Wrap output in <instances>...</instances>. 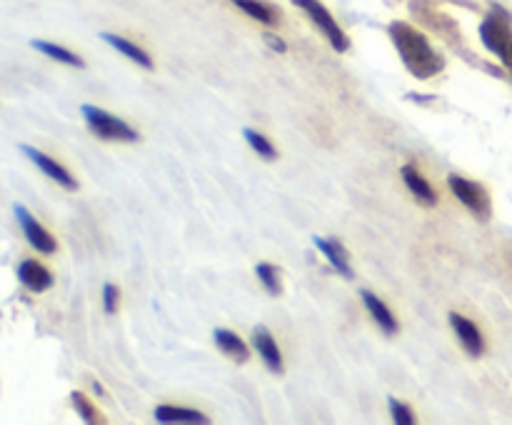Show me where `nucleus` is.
<instances>
[{"instance_id":"b1692460","label":"nucleus","mask_w":512,"mask_h":425,"mask_svg":"<svg viewBox=\"0 0 512 425\" xmlns=\"http://www.w3.org/2000/svg\"><path fill=\"white\" fill-rule=\"evenodd\" d=\"M265 40H268L270 45H273L275 50H278V53H285V43L280 38H275V35H270V33H265Z\"/></svg>"},{"instance_id":"5701e85b","label":"nucleus","mask_w":512,"mask_h":425,"mask_svg":"<svg viewBox=\"0 0 512 425\" xmlns=\"http://www.w3.org/2000/svg\"><path fill=\"white\" fill-rule=\"evenodd\" d=\"M118 288H115V285H110V283H105L103 285V308H105V313H115V308H118Z\"/></svg>"},{"instance_id":"412c9836","label":"nucleus","mask_w":512,"mask_h":425,"mask_svg":"<svg viewBox=\"0 0 512 425\" xmlns=\"http://www.w3.org/2000/svg\"><path fill=\"white\" fill-rule=\"evenodd\" d=\"M70 400H73V405H75V410H78L80 413V418L85 420V423H98V410L93 408V403H90L88 398H85L83 393H78V390H75V393H70Z\"/></svg>"},{"instance_id":"9b49d317","label":"nucleus","mask_w":512,"mask_h":425,"mask_svg":"<svg viewBox=\"0 0 512 425\" xmlns=\"http://www.w3.org/2000/svg\"><path fill=\"white\" fill-rule=\"evenodd\" d=\"M313 243L318 245V250L320 253L325 255V258H328V263L333 265L335 270H338L340 275H343V278H353V268H350V263H348V253H345V248L340 243H335V240H328V238H318V235H315L313 238Z\"/></svg>"},{"instance_id":"4468645a","label":"nucleus","mask_w":512,"mask_h":425,"mask_svg":"<svg viewBox=\"0 0 512 425\" xmlns=\"http://www.w3.org/2000/svg\"><path fill=\"white\" fill-rule=\"evenodd\" d=\"M155 420L158 423H208V418L200 410L175 408V405H158L155 408Z\"/></svg>"},{"instance_id":"6ab92c4d","label":"nucleus","mask_w":512,"mask_h":425,"mask_svg":"<svg viewBox=\"0 0 512 425\" xmlns=\"http://www.w3.org/2000/svg\"><path fill=\"white\" fill-rule=\"evenodd\" d=\"M233 3L238 5V8L243 10V13H248L250 18L260 20V23H265V25H273L275 23V15L270 13V10L265 8L263 3H258V0H233Z\"/></svg>"},{"instance_id":"7ed1b4c3","label":"nucleus","mask_w":512,"mask_h":425,"mask_svg":"<svg viewBox=\"0 0 512 425\" xmlns=\"http://www.w3.org/2000/svg\"><path fill=\"white\" fill-rule=\"evenodd\" d=\"M293 3L298 5V8L303 10V13L308 15V18L313 20L315 25H318L320 33H323L325 38L330 40V45H333L335 50H340V53H343V50L350 48L348 35L343 33V28H340V25L335 23V18H333V15H330V10L325 8V5L320 3V0H293Z\"/></svg>"},{"instance_id":"ddd939ff","label":"nucleus","mask_w":512,"mask_h":425,"mask_svg":"<svg viewBox=\"0 0 512 425\" xmlns=\"http://www.w3.org/2000/svg\"><path fill=\"white\" fill-rule=\"evenodd\" d=\"M403 180H405V185H408L410 193H413L415 198H418L423 205H435V203H438V195H435V190L430 188L428 180H425L423 175H420L418 170L413 168V165H405V168H403Z\"/></svg>"},{"instance_id":"9d476101","label":"nucleus","mask_w":512,"mask_h":425,"mask_svg":"<svg viewBox=\"0 0 512 425\" xmlns=\"http://www.w3.org/2000/svg\"><path fill=\"white\" fill-rule=\"evenodd\" d=\"M253 345L260 353V358H263V363L268 365L273 373H283V355H280L278 343H275L273 335L268 333L265 325H258V328L253 330Z\"/></svg>"},{"instance_id":"a211bd4d","label":"nucleus","mask_w":512,"mask_h":425,"mask_svg":"<svg viewBox=\"0 0 512 425\" xmlns=\"http://www.w3.org/2000/svg\"><path fill=\"white\" fill-rule=\"evenodd\" d=\"M243 135H245V140H248L250 148H253L258 155H263L265 160L278 158V150L273 148V143H270L263 133H258V130H253V128H245Z\"/></svg>"},{"instance_id":"4be33fe9","label":"nucleus","mask_w":512,"mask_h":425,"mask_svg":"<svg viewBox=\"0 0 512 425\" xmlns=\"http://www.w3.org/2000/svg\"><path fill=\"white\" fill-rule=\"evenodd\" d=\"M388 405H390V413H393L395 423H398V425H413L415 423L413 410H410L405 403H400L398 398H390Z\"/></svg>"},{"instance_id":"0eeeda50","label":"nucleus","mask_w":512,"mask_h":425,"mask_svg":"<svg viewBox=\"0 0 512 425\" xmlns=\"http://www.w3.org/2000/svg\"><path fill=\"white\" fill-rule=\"evenodd\" d=\"M480 38H483L485 48H488L490 53L500 55V58L508 63L512 40H510L508 28H505V23H500L495 15H490V18H485L483 25H480Z\"/></svg>"},{"instance_id":"f03ea898","label":"nucleus","mask_w":512,"mask_h":425,"mask_svg":"<svg viewBox=\"0 0 512 425\" xmlns=\"http://www.w3.org/2000/svg\"><path fill=\"white\" fill-rule=\"evenodd\" d=\"M80 113H83L85 123H88V128L93 130L98 138L123 140V143H135V140H138V133H135L125 120L115 118V115L105 113V110L95 108V105H83Z\"/></svg>"},{"instance_id":"f8f14e48","label":"nucleus","mask_w":512,"mask_h":425,"mask_svg":"<svg viewBox=\"0 0 512 425\" xmlns=\"http://www.w3.org/2000/svg\"><path fill=\"white\" fill-rule=\"evenodd\" d=\"M363 303L365 308H368V313L373 315L375 323H378L385 333L388 335L398 333V320H395V315L390 313V308L378 298V295L370 293V290H363Z\"/></svg>"},{"instance_id":"aec40b11","label":"nucleus","mask_w":512,"mask_h":425,"mask_svg":"<svg viewBox=\"0 0 512 425\" xmlns=\"http://www.w3.org/2000/svg\"><path fill=\"white\" fill-rule=\"evenodd\" d=\"M255 273H258V280L265 285L270 295H280V278L278 268H273L270 263H258L255 265Z\"/></svg>"},{"instance_id":"423d86ee","label":"nucleus","mask_w":512,"mask_h":425,"mask_svg":"<svg viewBox=\"0 0 512 425\" xmlns=\"http://www.w3.org/2000/svg\"><path fill=\"white\" fill-rule=\"evenodd\" d=\"M20 150H23V153L28 155V158L33 160L35 165H38L40 173L48 175L50 180H55V183L63 185V188H68V190H75V188H78V180H75L73 175H70L68 170H65L63 165L58 163V160H53V158H50V155L40 153V150H38V148H33V145H20Z\"/></svg>"},{"instance_id":"1a4fd4ad","label":"nucleus","mask_w":512,"mask_h":425,"mask_svg":"<svg viewBox=\"0 0 512 425\" xmlns=\"http://www.w3.org/2000/svg\"><path fill=\"white\" fill-rule=\"evenodd\" d=\"M18 278L30 293H45V290L53 285V273H50L45 265H40L38 260H23L18 265Z\"/></svg>"},{"instance_id":"f257e3e1","label":"nucleus","mask_w":512,"mask_h":425,"mask_svg":"<svg viewBox=\"0 0 512 425\" xmlns=\"http://www.w3.org/2000/svg\"><path fill=\"white\" fill-rule=\"evenodd\" d=\"M390 38H393L395 48H398L400 60H403L405 68H408L415 78L428 80L443 70V58L435 53L430 40L425 38L420 30H415L410 23H405V20L390 23Z\"/></svg>"},{"instance_id":"dca6fc26","label":"nucleus","mask_w":512,"mask_h":425,"mask_svg":"<svg viewBox=\"0 0 512 425\" xmlns=\"http://www.w3.org/2000/svg\"><path fill=\"white\" fill-rule=\"evenodd\" d=\"M103 40L108 45H113V48L118 50V53H123L125 58H130V60H133V63H138L140 68H145V70L153 68V60H150V55L145 53L143 48H138V45H135V43H130V40L120 38V35H113V33H103Z\"/></svg>"},{"instance_id":"f3484780","label":"nucleus","mask_w":512,"mask_h":425,"mask_svg":"<svg viewBox=\"0 0 512 425\" xmlns=\"http://www.w3.org/2000/svg\"><path fill=\"white\" fill-rule=\"evenodd\" d=\"M30 45H33L35 50H40L43 55H48V58L58 60V63L73 65V68H85L83 58H80L78 53H70V50L63 48V45L48 43V40H30Z\"/></svg>"},{"instance_id":"393cba45","label":"nucleus","mask_w":512,"mask_h":425,"mask_svg":"<svg viewBox=\"0 0 512 425\" xmlns=\"http://www.w3.org/2000/svg\"><path fill=\"white\" fill-rule=\"evenodd\" d=\"M508 65L512 68V43H510V55H508Z\"/></svg>"},{"instance_id":"6e6552de","label":"nucleus","mask_w":512,"mask_h":425,"mask_svg":"<svg viewBox=\"0 0 512 425\" xmlns=\"http://www.w3.org/2000/svg\"><path fill=\"white\" fill-rule=\"evenodd\" d=\"M450 325H453V330L458 333V340L463 343V348L468 350L473 358L483 355L485 340H483V333H480L478 325H475L473 320H468L460 313H450Z\"/></svg>"},{"instance_id":"2eb2a0df","label":"nucleus","mask_w":512,"mask_h":425,"mask_svg":"<svg viewBox=\"0 0 512 425\" xmlns=\"http://www.w3.org/2000/svg\"><path fill=\"white\" fill-rule=\"evenodd\" d=\"M213 338H215V345H218L220 350H223L225 355H228V358H233V360H238V363H245V360H248V345L243 343V340L238 338V335L233 333V330H225V328H218L213 333Z\"/></svg>"},{"instance_id":"20e7f679","label":"nucleus","mask_w":512,"mask_h":425,"mask_svg":"<svg viewBox=\"0 0 512 425\" xmlns=\"http://www.w3.org/2000/svg\"><path fill=\"white\" fill-rule=\"evenodd\" d=\"M448 185H450V190L455 193V198H458L460 203L470 210V213L478 215V218H483V220L490 218V195L483 185L475 183V180L460 178V175H455V173L448 175Z\"/></svg>"},{"instance_id":"39448f33","label":"nucleus","mask_w":512,"mask_h":425,"mask_svg":"<svg viewBox=\"0 0 512 425\" xmlns=\"http://www.w3.org/2000/svg\"><path fill=\"white\" fill-rule=\"evenodd\" d=\"M13 210H15V218H18V223H20V230H23L25 240H28V243L33 245L38 253L53 255L55 250H58V243H55L53 235H50L48 230H45L43 225H40L38 220L28 213V208H25V205H15Z\"/></svg>"}]
</instances>
